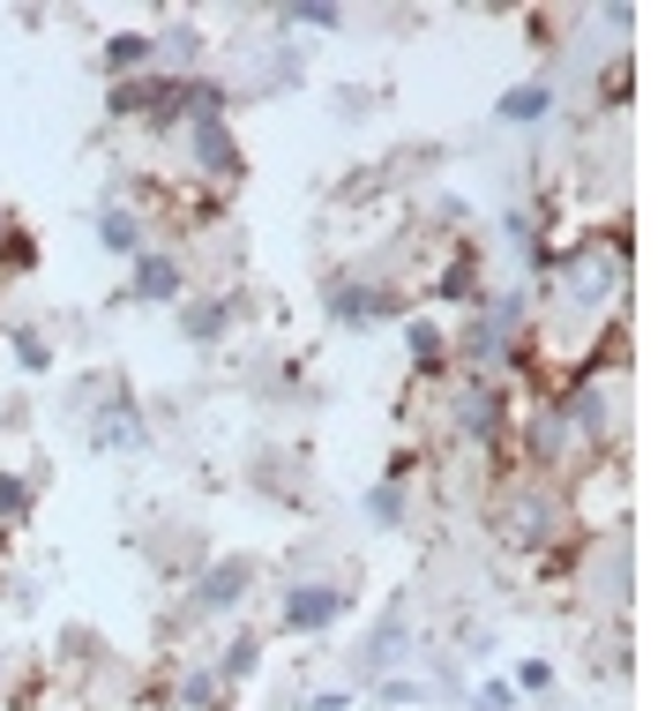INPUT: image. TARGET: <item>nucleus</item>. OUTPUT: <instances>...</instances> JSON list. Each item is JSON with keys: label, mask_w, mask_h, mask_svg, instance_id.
<instances>
[{"label": "nucleus", "mask_w": 658, "mask_h": 711, "mask_svg": "<svg viewBox=\"0 0 658 711\" xmlns=\"http://www.w3.org/2000/svg\"><path fill=\"white\" fill-rule=\"evenodd\" d=\"M344 614V591L337 585H299L285 599V629H322V622H337Z\"/></svg>", "instance_id": "nucleus-1"}, {"label": "nucleus", "mask_w": 658, "mask_h": 711, "mask_svg": "<svg viewBox=\"0 0 658 711\" xmlns=\"http://www.w3.org/2000/svg\"><path fill=\"white\" fill-rule=\"evenodd\" d=\"M247 577H254L247 562H217V569L203 577V591H195V607H232V599L247 591Z\"/></svg>", "instance_id": "nucleus-2"}, {"label": "nucleus", "mask_w": 658, "mask_h": 711, "mask_svg": "<svg viewBox=\"0 0 658 711\" xmlns=\"http://www.w3.org/2000/svg\"><path fill=\"white\" fill-rule=\"evenodd\" d=\"M195 158H203L209 172H240V150H232V135L217 121H195Z\"/></svg>", "instance_id": "nucleus-3"}, {"label": "nucleus", "mask_w": 658, "mask_h": 711, "mask_svg": "<svg viewBox=\"0 0 658 711\" xmlns=\"http://www.w3.org/2000/svg\"><path fill=\"white\" fill-rule=\"evenodd\" d=\"M135 293H143V300H172V293H180L172 255H143V262H135Z\"/></svg>", "instance_id": "nucleus-4"}, {"label": "nucleus", "mask_w": 658, "mask_h": 711, "mask_svg": "<svg viewBox=\"0 0 658 711\" xmlns=\"http://www.w3.org/2000/svg\"><path fill=\"white\" fill-rule=\"evenodd\" d=\"M538 113H546V83H524L501 98V121H538Z\"/></svg>", "instance_id": "nucleus-5"}, {"label": "nucleus", "mask_w": 658, "mask_h": 711, "mask_svg": "<svg viewBox=\"0 0 658 711\" xmlns=\"http://www.w3.org/2000/svg\"><path fill=\"white\" fill-rule=\"evenodd\" d=\"M98 233H105V248L135 255V217H127V210H105V217H98Z\"/></svg>", "instance_id": "nucleus-6"}, {"label": "nucleus", "mask_w": 658, "mask_h": 711, "mask_svg": "<svg viewBox=\"0 0 658 711\" xmlns=\"http://www.w3.org/2000/svg\"><path fill=\"white\" fill-rule=\"evenodd\" d=\"M143 60H150V38H113L105 45V68H121V76L127 68H143Z\"/></svg>", "instance_id": "nucleus-7"}, {"label": "nucleus", "mask_w": 658, "mask_h": 711, "mask_svg": "<svg viewBox=\"0 0 658 711\" xmlns=\"http://www.w3.org/2000/svg\"><path fill=\"white\" fill-rule=\"evenodd\" d=\"M225 330V300H203V307H188V337H217Z\"/></svg>", "instance_id": "nucleus-8"}, {"label": "nucleus", "mask_w": 658, "mask_h": 711, "mask_svg": "<svg viewBox=\"0 0 658 711\" xmlns=\"http://www.w3.org/2000/svg\"><path fill=\"white\" fill-rule=\"evenodd\" d=\"M494 413H501V405H494V397H464V435H494Z\"/></svg>", "instance_id": "nucleus-9"}, {"label": "nucleus", "mask_w": 658, "mask_h": 711, "mask_svg": "<svg viewBox=\"0 0 658 711\" xmlns=\"http://www.w3.org/2000/svg\"><path fill=\"white\" fill-rule=\"evenodd\" d=\"M329 307H337L344 323H367V315H374V293H360V285H344V293L329 300Z\"/></svg>", "instance_id": "nucleus-10"}, {"label": "nucleus", "mask_w": 658, "mask_h": 711, "mask_svg": "<svg viewBox=\"0 0 658 711\" xmlns=\"http://www.w3.org/2000/svg\"><path fill=\"white\" fill-rule=\"evenodd\" d=\"M247 667H254V636H240V644H232V652L217 659V681H240Z\"/></svg>", "instance_id": "nucleus-11"}, {"label": "nucleus", "mask_w": 658, "mask_h": 711, "mask_svg": "<svg viewBox=\"0 0 658 711\" xmlns=\"http://www.w3.org/2000/svg\"><path fill=\"white\" fill-rule=\"evenodd\" d=\"M180 704H217V674H188V681H180Z\"/></svg>", "instance_id": "nucleus-12"}, {"label": "nucleus", "mask_w": 658, "mask_h": 711, "mask_svg": "<svg viewBox=\"0 0 658 711\" xmlns=\"http://www.w3.org/2000/svg\"><path fill=\"white\" fill-rule=\"evenodd\" d=\"M411 360H442V337L427 330V323H411Z\"/></svg>", "instance_id": "nucleus-13"}, {"label": "nucleus", "mask_w": 658, "mask_h": 711, "mask_svg": "<svg viewBox=\"0 0 658 711\" xmlns=\"http://www.w3.org/2000/svg\"><path fill=\"white\" fill-rule=\"evenodd\" d=\"M23 503H31V487L23 479H0V517H23Z\"/></svg>", "instance_id": "nucleus-14"}, {"label": "nucleus", "mask_w": 658, "mask_h": 711, "mask_svg": "<svg viewBox=\"0 0 658 711\" xmlns=\"http://www.w3.org/2000/svg\"><path fill=\"white\" fill-rule=\"evenodd\" d=\"M315 711H344V697H322V704H315Z\"/></svg>", "instance_id": "nucleus-15"}]
</instances>
